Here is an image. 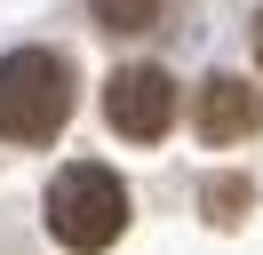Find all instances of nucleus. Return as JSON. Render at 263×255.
<instances>
[{"mask_svg":"<svg viewBox=\"0 0 263 255\" xmlns=\"http://www.w3.org/2000/svg\"><path fill=\"white\" fill-rule=\"evenodd\" d=\"M255 56H263V16H255Z\"/></svg>","mask_w":263,"mask_h":255,"instance_id":"obj_7","label":"nucleus"},{"mask_svg":"<svg viewBox=\"0 0 263 255\" xmlns=\"http://www.w3.org/2000/svg\"><path fill=\"white\" fill-rule=\"evenodd\" d=\"M48 231H56V247H72V255H104L128 231V184H120L112 168H96V159L64 168L48 184Z\"/></svg>","mask_w":263,"mask_h":255,"instance_id":"obj_2","label":"nucleus"},{"mask_svg":"<svg viewBox=\"0 0 263 255\" xmlns=\"http://www.w3.org/2000/svg\"><path fill=\"white\" fill-rule=\"evenodd\" d=\"M199 207H208V223H247V207H255V184H247V175H215L208 191H199Z\"/></svg>","mask_w":263,"mask_h":255,"instance_id":"obj_5","label":"nucleus"},{"mask_svg":"<svg viewBox=\"0 0 263 255\" xmlns=\"http://www.w3.org/2000/svg\"><path fill=\"white\" fill-rule=\"evenodd\" d=\"M64 120H72V64L56 48L0 56V136L8 143H48Z\"/></svg>","mask_w":263,"mask_h":255,"instance_id":"obj_1","label":"nucleus"},{"mask_svg":"<svg viewBox=\"0 0 263 255\" xmlns=\"http://www.w3.org/2000/svg\"><path fill=\"white\" fill-rule=\"evenodd\" d=\"M104 120L128 143H160L167 128H176V80H167L160 64H120V72L104 80Z\"/></svg>","mask_w":263,"mask_h":255,"instance_id":"obj_3","label":"nucleus"},{"mask_svg":"<svg viewBox=\"0 0 263 255\" xmlns=\"http://www.w3.org/2000/svg\"><path fill=\"white\" fill-rule=\"evenodd\" d=\"M88 16L104 32H152L160 24V0H88Z\"/></svg>","mask_w":263,"mask_h":255,"instance_id":"obj_6","label":"nucleus"},{"mask_svg":"<svg viewBox=\"0 0 263 255\" xmlns=\"http://www.w3.org/2000/svg\"><path fill=\"white\" fill-rule=\"evenodd\" d=\"M192 128H199L208 143H239V136H255V128H263V88H247L239 72L199 80V96H192Z\"/></svg>","mask_w":263,"mask_h":255,"instance_id":"obj_4","label":"nucleus"}]
</instances>
